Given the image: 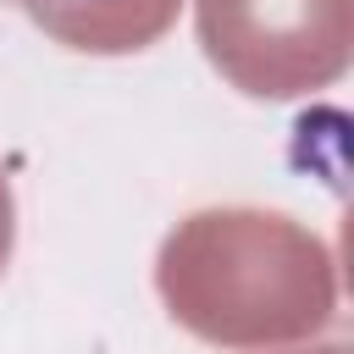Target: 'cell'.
Returning a JSON list of instances; mask_svg holds the SVG:
<instances>
[{
    "label": "cell",
    "instance_id": "cell-1",
    "mask_svg": "<svg viewBox=\"0 0 354 354\" xmlns=\"http://www.w3.org/2000/svg\"><path fill=\"white\" fill-rule=\"evenodd\" d=\"M155 288L177 326L221 348H271L321 332L337 310L332 249L282 210H194L160 254Z\"/></svg>",
    "mask_w": 354,
    "mask_h": 354
},
{
    "label": "cell",
    "instance_id": "cell-2",
    "mask_svg": "<svg viewBox=\"0 0 354 354\" xmlns=\"http://www.w3.org/2000/svg\"><path fill=\"white\" fill-rule=\"evenodd\" d=\"M210 66L254 100H299L343 77L354 0H194Z\"/></svg>",
    "mask_w": 354,
    "mask_h": 354
},
{
    "label": "cell",
    "instance_id": "cell-3",
    "mask_svg": "<svg viewBox=\"0 0 354 354\" xmlns=\"http://www.w3.org/2000/svg\"><path fill=\"white\" fill-rule=\"evenodd\" d=\"M55 44L83 55H133L149 50L183 0H17Z\"/></svg>",
    "mask_w": 354,
    "mask_h": 354
},
{
    "label": "cell",
    "instance_id": "cell-4",
    "mask_svg": "<svg viewBox=\"0 0 354 354\" xmlns=\"http://www.w3.org/2000/svg\"><path fill=\"white\" fill-rule=\"evenodd\" d=\"M11 238H17V205H11V183H6V171H0V271H6V260H11Z\"/></svg>",
    "mask_w": 354,
    "mask_h": 354
},
{
    "label": "cell",
    "instance_id": "cell-5",
    "mask_svg": "<svg viewBox=\"0 0 354 354\" xmlns=\"http://www.w3.org/2000/svg\"><path fill=\"white\" fill-rule=\"evenodd\" d=\"M304 354H343V348H337V343H332V348H304Z\"/></svg>",
    "mask_w": 354,
    "mask_h": 354
}]
</instances>
